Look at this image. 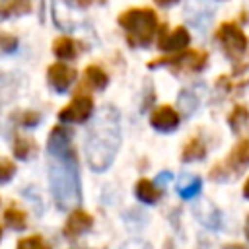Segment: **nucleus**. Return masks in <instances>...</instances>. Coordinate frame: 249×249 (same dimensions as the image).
I'll use <instances>...</instances> for the list:
<instances>
[{"instance_id": "f257e3e1", "label": "nucleus", "mask_w": 249, "mask_h": 249, "mask_svg": "<svg viewBox=\"0 0 249 249\" xmlns=\"http://www.w3.org/2000/svg\"><path fill=\"white\" fill-rule=\"evenodd\" d=\"M70 140H72V134L68 128L54 126L47 142L51 193L60 210H74L82 198L78 160Z\"/></svg>"}, {"instance_id": "f03ea898", "label": "nucleus", "mask_w": 249, "mask_h": 249, "mask_svg": "<svg viewBox=\"0 0 249 249\" xmlns=\"http://www.w3.org/2000/svg\"><path fill=\"white\" fill-rule=\"evenodd\" d=\"M121 146V119L113 105H103L86 134V160L93 171H105Z\"/></svg>"}, {"instance_id": "7ed1b4c3", "label": "nucleus", "mask_w": 249, "mask_h": 249, "mask_svg": "<svg viewBox=\"0 0 249 249\" xmlns=\"http://www.w3.org/2000/svg\"><path fill=\"white\" fill-rule=\"evenodd\" d=\"M119 25L132 47H148L158 31V16L152 8H128L119 16Z\"/></svg>"}, {"instance_id": "20e7f679", "label": "nucleus", "mask_w": 249, "mask_h": 249, "mask_svg": "<svg viewBox=\"0 0 249 249\" xmlns=\"http://www.w3.org/2000/svg\"><path fill=\"white\" fill-rule=\"evenodd\" d=\"M216 41L222 45L224 53H226L230 58H239V56L247 51V47H249L245 33H243L241 27H239L237 23H233V21H224V23L216 29Z\"/></svg>"}, {"instance_id": "39448f33", "label": "nucleus", "mask_w": 249, "mask_h": 249, "mask_svg": "<svg viewBox=\"0 0 249 249\" xmlns=\"http://www.w3.org/2000/svg\"><path fill=\"white\" fill-rule=\"evenodd\" d=\"M206 60H208L206 53H200V51H181L179 54H165L161 58L150 60L148 66L154 68V66L167 64L169 68H175V70H181V72H198V70L204 68Z\"/></svg>"}, {"instance_id": "423d86ee", "label": "nucleus", "mask_w": 249, "mask_h": 249, "mask_svg": "<svg viewBox=\"0 0 249 249\" xmlns=\"http://www.w3.org/2000/svg\"><path fill=\"white\" fill-rule=\"evenodd\" d=\"M93 111V101L89 95H78L74 97L64 109H60L58 119L64 123H84L89 119Z\"/></svg>"}, {"instance_id": "0eeeda50", "label": "nucleus", "mask_w": 249, "mask_h": 249, "mask_svg": "<svg viewBox=\"0 0 249 249\" xmlns=\"http://www.w3.org/2000/svg\"><path fill=\"white\" fill-rule=\"evenodd\" d=\"M47 78L51 82V86L56 89V91H66L70 88V84L76 80V70L62 64V62H56V64H51L49 66V72H47Z\"/></svg>"}, {"instance_id": "6e6552de", "label": "nucleus", "mask_w": 249, "mask_h": 249, "mask_svg": "<svg viewBox=\"0 0 249 249\" xmlns=\"http://www.w3.org/2000/svg\"><path fill=\"white\" fill-rule=\"evenodd\" d=\"M150 124L156 130H160V132H169V130L177 128V124H179V113L173 107H169V105H161V107H158L152 113Z\"/></svg>"}, {"instance_id": "1a4fd4ad", "label": "nucleus", "mask_w": 249, "mask_h": 249, "mask_svg": "<svg viewBox=\"0 0 249 249\" xmlns=\"http://www.w3.org/2000/svg\"><path fill=\"white\" fill-rule=\"evenodd\" d=\"M91 226H93V218H91L88 212H84V210H74V212L68 216L66 224H64V235H66L68 239H76V237H80L82 233H86Z\"/></svg>"}, {"instance_id": "9d476101", "label": "nucleus", "mask_w": 249, "mask_h": 249, "mask_svg": "<svg viewBox=\"0 0 249 249\" xmlns=\"http://www.w3.org/2000/svg\"><path fill=\"white\" fill-rule=\"evenodd\" d=\"M191 37H189V31L187 27H175L171 33H165L161 35V39L158 41V47L165 53H175V51H183L187 45H189Z\"/></svg>"}, {"instance_id": "9b49d317", "label": "nucleus", "mask_w": 249, "mask_h": 249, "mask_svg": "<svg viewBox=\"0 0 249 249\" xmlns=\"http://www.w3.org/2000/svg\"><path fill=\"white\" fill-rule=\"evenodd\" d=\"M245 165H249V138H245L233 146V150L230 152V156L224 161V169L226 171H239Z\"/></svg>"}, {"instance_id": "f8f14e48", "label": "nucleus", "mask_w": 249, "mask_h": 249, "mask_svg": "<svg viewBox=\"0 0 249 249\" xmlns=\"http://www.w3.org/2000/svg\"><path fill=\"white\" fill-rule=\"evenodd\" d=\"M134 193H136L138 200H142V202H146V204H154V202H158L160 196H161V191H160L150 179H140V181L136 183V187H134Z\"/></svg>"}, {"instance_id": "ddd939ff", "label": "nucleus", "mask_w": 249, "mask_h": 249, "mask_svg": "<svg viewBox=\"0 0 249 249\" xmlns=\"http://www.w3.org/2000/svg\"><path fill=\"white\" fill-rule=\"evenodd\" d=\"M202 189V181L195 175H183L179 181H177V193L183 196V198H193L195 195H198Z\"/></svg>"}, {"instance_id": "4468645a", "label": "nucleus", "mask_w": 249, "mask_h": 249, "mask_svg": "<svg viewBox=\"0 0 249 249\" xmlns=\"http://www.w3.org/2000/svg\"><path fill=\"white\" fill-rule=\"evenodd\" d=\"M206 156V148H204V142L200 138H191L183 152H181V160L183 161H195V160H202Z\"/></svg>"}, {"instance_id": "2eb2a0df", "label": "nucleus", "mask_w": 249, "mask_h": 249, "mask_svg": "<svg viewBox=\"0 0 249 249\" xmlns=\"http://www.w3.org/2000/svg\"><path fill=\"white\" fill-rule=\"evenodd\" d=\"M53 51L58 58H74L76 56V43L70 37H58L53 45Z\"/></svg>"}, {"instance_id": "dca6fc26", "label": "nucleus", "mask_w": 249, "mask_h": 249, "mask_svg": "<svg viewBox=\"0 0 249 249\" xmlns=\"http://www.w3.org/2000/svg\"><path fill=\"white\" fill-rule=\"evenodd\" d=\"M86 80H88V84H89L91 88H95V89H103V88L107 86V82H109L107 74H105L99 66H95V64H89V66L86 68Z\"/></svg>"}, {"instance_id": "f3484780", "label": "nucleus", "mask_w": 249, "mask_h": 249, "mask_svg": "<svg viewBox=\"0 0 249 249\" xmlns=\"http://www.w3.org/2000/svg\"><path fill=\"white\" fill-rule=\"evenodd\" d=\"M247 121H249V111H247L243 105H235V107L231 109L230 117H228V123H230V126L233 128V132H239L241 126H243Z\"/></svg>"}, {"instance_id": "a211bd4d", "label": "nucleus", "mask_w": 249, "mask_h": 249, "mask_svg": "<svg viewBox=\"0 0 249 249\" xmlns=\"http://www.w3.org/2000/svg\"><path fill=\"white\" fill-rule=\"evenodd\" d=\"M33 148H35V144H33L31 138L19 136V138L16 140V144H14V154H16V158L25 160V158H29V154L33 152Z\"/></svg>"}, {"instance_id": "6ab92c4d", "label": "nucleus", "mask_w": 249, "mask_h": 249, "mask_svg": "<svg viewBox=\"0 0 249 249\" xmlns=\"http://www.w3.org/2000/svg\"><path fill=\"white\" fill-rule=\"evenodd\" d=\"M4 218H6L8 226H12V228H16V230H21V228H25V214H23L21 210H16V208H8V210L4 212Z\"/></svg>"}, {"instance_id": "aec40b11", "label": "nucleus", "mask_w": 249, "mask_h": 249, "mask_svg": "<svg viewBox=\"0 0 249 249\" xmlns=\"http://www.w3.org/2000/svg\"><path fill=\"white\" fill-rule=\"evenodd\" d=\"M18 249H51L41 235H29L18 241Z\"/></svg>"}, {"instance_id": "412c9836", "label": "nucleus", "mask_w": 249, "mask_h": 249, "mask_svg": "<svg viewBox=\"0 0 249 249\" xmlns=\"http://www.w3.org/2000/svg\"><path fill=\"white\" fill-rule=\"evenodd\" d=\"M196 105H198V101H196V97H193V91H191V89L181 91V95H179V107H181L187 115H191Z\"/></svg>"}, {"instance_id": "4be33fe9", "label": "nucleus", "mask_w": 249, "mask_h": 249, "mask_svg": "<svg viewBox=\"0 0 249 249\" xmlns=\"http://www.w3.org/2000/svg\"><path fill=\"white\" fill-rule=\"evenodd\" d=\"M16 173V163L10 160H2L0 158V183L12 179V175Z\"/></svg>"}, {"instance_id": "5701e85b", "label": "nucleus", "mask_w": 249, "mask_h": 249, "mask_svg": "<svg viewBox=\"0 0 249 249\" xmlns=\"http://www.w3.org/2000/svg\"><path fill=\"white\" fill-rule=\"evenodd\" d=\"M74 6H78V8H88V6H91V4H103L105 0H70Z\"/></svg>"}, {"instance_id": "b1692460", "label": "nucleus", "mask_w": 249, "mask_h": 249, "mask_svg": "<svg viewBox=\"0 0 249 249\" xmlns=\"http://www.w3.org/2000/svg\"><path fill=\"white\" fill-rule=\"evenodd\" d=\"M167 179H171V173H167V171H163V173L158 175V183H165Z\"/></svg>"}, {"instance_id": "393cba45", "label": "nucleus", "mask_w": 249, "mask_h": 249, "mask_svg": "<svg viewBox=\"0 0 249 249\" xmlns=\"http://www.w3.org/2000/svg\"><path fill=\"white\" fill-rule=\"evenodd\" d=\"M158 6H171V4H175L177 0H154Z\"/></svg>"}, {"instance_id": "a878e982", "label": "nucleus", "mask_w": 249, "mask_h": 249, "mask_svg": "<svg viewBox=\"0 0 249 249\" xmlns=\"http://www.w3.org/2000/svg\"><path fill=\"white\" fill-rule=\"evenodd\" d=\"M243 196L245 198H249V179L245 181V185H243Z\"/></svg>"}, {"instance_id": "bb28decb", "label": "nucleus", "mask_w": 249, "mask_h": 249, "mask_svg": "<svg viewBox=\"0 0 249 249\" xmlns=\"http://www.w3.org/2000/svg\"><path fill=\"white\" fill-rule=\"evenodd\" d=\"M245 237H247V241H249V216H247V220H245Z\"/></svg>"}, {"instance_id": "cd10ccee", "label": "nucleus", "mask_w": 249, "mask_h": 249, "mask_svg": "<svg viewBox=\"0 0 249 249\" xmlns=\"http://www.w3.org/2000/svg\"><path fill=\"white\" fill-rule=\"evenodd\" d=\"M224 249H243V247L241 245H226Z\"/></svg>"}, {"instance_id": "c85d7f7f", "label": "nucleus", "mask_w": 249, "mask_h": 249, "mask_svg": "<svg viewBox=\"0 0 249 249\" xmlns=\"http://www.w3.org/2000/svg\"><path fill=\"white\" fill-rule=\"evenodd\" d=\"M0 237H2V230H0Z\"/></svg>"}]
</instances>
